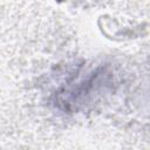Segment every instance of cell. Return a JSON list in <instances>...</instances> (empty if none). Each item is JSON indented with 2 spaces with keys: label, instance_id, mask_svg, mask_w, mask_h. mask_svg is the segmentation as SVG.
Wrapping results in <instances>:
<instances>
[{
  "label": "cell",
  "instance_id": "obj_1",
  "mask_svg": "<svg viewBox=\"0 0 150 150\" xmlns=\"http://www.w3.org/2000/svg\"><path fill=\"white\" fill-rule=\"evenodd\" d=\"M112 83V74L105 66H97L84 74L73 75L54 94V104L68 112H75L93 103Z\"/></svg>",
  "mask_w": 150,
  "mask_h": 150
}]
</instances>
